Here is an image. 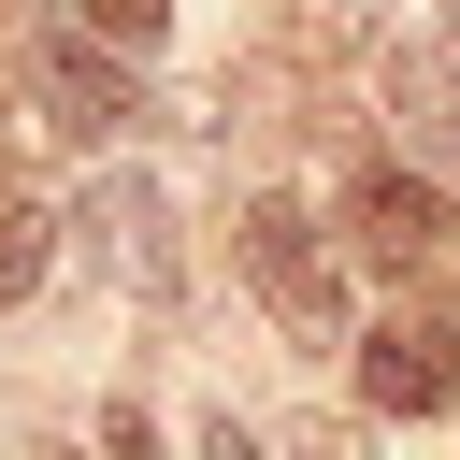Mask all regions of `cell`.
<instances>
[{
    "instance_id": "1",
    "label": "cell",
    "mask_w": 460,
    "mask_h": 460,
    "mask_svg": "<svg viewBox=\"0 0 460 460\" xmlns=\"http://www.w3.org/2000/svg\"><path fill=\"white\" fill-rule=\"evenodd\" d=\"M244 273H259V302L302 331V345H345V273H331V244H316V216L273 187V201H244Z\"/></svg>"
},
{
    "instance_id": "2",
    "label": "cell",
    "mask_w": 460,
    "mask_h": 460,
    "mask_svg": "<svg viewBox=\"0 0 460 460\" xmlns=\"http://www.w3.org/2000/svg\"><path fill=\"white\" fill-rule=\"evenodd\" d=\"M72 230H86V259H101L115 288H144V302H172V288H187V244H172L158 172H101V187L72 201Z\"/></svg>"
},
{
    "instance_id": "3",
    "label": "cell",
    "mask_w": 460,
    "mask_h": 460,
    "mask_svg": "<svg viewBox=\"0 0 460 460\" xmlns=\"http://www.w3.org/2000/svg\"><path fill=\"white\" fill-rule=\"evenodd\" d=\"M29 101H43V129H72V144H115V129L158 115V101H144L115 58H86V43H43V58H29Z\"/></svg>"
},
{
    "instance_id": "4",
    "label": "cell",
    "mask_w": 460,
    "mask_h": 460,
    "mask_svg": "<svg viewBox=\"0 0 460 460\" xmlns=\"http://www.w3.org/2000/svg\"><path fill=\"white\" fill-rule=\"evenodd\" d=\"M345 244H359L374 273H431V259H446V187H417V172H359V187H345Z\"/></svg>"
},
{
    "instance_id": "5",
    "label": "cell",
    "mask_w": 460,
    "mask_h": 460,
    "mask_svg": "<svg viewBox=\"0 0 460 460\" xmlns=\"http://www.w3.org/2000/svg\"><path fill=\"white\" fill-rule=\"evenodd\" d=\"M359 388H374V417H446L460 402V345L431 316H388V331H359Z\"/></svg>"
},
{
    "instance_id": "6",
    "label": "cell",
    "mask_w": 460,
    "mask_h": 460,
    "mask_svg": "<svg viewBox=\"0 0 460 460\" xmlns=\"http://www.w3.org/2000/svg\"><path fill=\"white\" fill-rule=\"evenodd\" d=\"M43 259H58V244H43V216H29V201H0V302H29V288H43Z\"/></svg>"
},
{
    "instance_id": "7",
    "label": "cell",
    "mask_w": 460,
    "mask_h": 460,
    "mask_svg": "<svg viewBox=\"0 0 460 460\" xmlns=\"http://www.w3.org/2000/svg\"><path fill=\"white\" fill-rule=\"evenodd\" d=\"M72 14H86L101 43H158V29H172V0H72Z\"/></svg>"
},
{
    "instance_id": "8",
    "label": "cell",
    "mask_w": 460,
    "mask_h": 460,
    "mask_svg": "<svg viewBox=\"0 0 460 460\" xmlns=\"http://www.w3.org/2000/svg\"><path fill=\"white\" fill-rule=\"evenodd\" d=\"M201 460H273V446H259L244 417H201Z\"/></svg>"
},
{
    "instance_id": "9",
    "label": "cell",
    "mask_w": 460,
    "mask_h": 460,
    "mask_svg": "<svg viewBox=\"0 0 460 460\" xmlns=\"http://www.w3.org/2000/svg\"><path fill=\"white\" fill-rule=\"evenodd\" d=\"M288 460H359V446H345V431H302V446H288Z\"/></svg>"
}]
</instances>
